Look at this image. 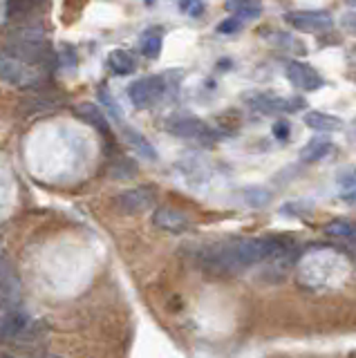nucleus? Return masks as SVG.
<instances>
[{
  "label": "nucleus",
  "mask_w": 356,
  "mask_h": 358,
  "mask_svg": "<svg viewBox=\"0 0 356 358\" xmlns=\"http://www.w3.org/2000/svg\"><path fill=\"white\" fill-rule=\"evenodd\" d=\"M283 244L280 238H236L225 240L213 246H206L199 255L202 266L208 271L229 275L240 273L244 268L253 264H260L278 251V246Z\"/></svg>",
  "instance_id": "1"
},
{
  "label": "nucleus",
  "mask_w": 356,
  "mask_h": 358,
  "mask_svg": "<svg viewBox=\"0 0 356 358\" xmlns=\"http://www.w3.org/2000/svg\"><path fill=\"white\" fill-rule=\"evenodd\" d=\"M48 81V70L0 52V83L14 87H36Z\"/></svg>",
  "instance_id": "2"
},
{
  "label": "nucleus",
  "mask_w": 356,
  "mask_h": 358,
  "mask_svg": "<svg viewBox=\"0 0 356 358\" xmlns=\"http://www.w3.org/2000/svg\"><path fill=\"white\" fill-rule=\"evenodd\" d=\"M164 92H166L164 76H143L130 85L128 96L135 108H150L164 96Z\"/></svg>",
  "instance_id": "3"
},
{
  "label": "nucleus",
  "mask_w": 356,
  "mask_h": 358,
  "mask_svg": "<svg viewBox=\"0 0 356 358\" xmlns=\"http://www.w3.org/2000/svg\"><path fill=\"white\" fill-rule=\"evenodd\" d=\"M20 302V280L12 271V266L0 262V316L16 311Z\"/></svg>",
  "instance_id": "4"
},
{
  "label": "nucleus",
  "mask_w": 356,
  "mask_h": 358,
  "mask_svg": "<svg viewBox=\"0 0 356 358\" xmlns=\"http://www.w3.org/2000/svg\"><path fill=\"white\" fill-rule=\"evenodd\" d=\"M285 20L300 31H329L334 25L327 11H289Z\"/></svg>",
  "instance_id": "5"
},
{
  "label": "nucleus",
  "mask_w": 356,
  "mask_h": 358,
  "mask_svg": "<svg viewBox=\"0 0 356 358\" xmlns=\"http://www.w3.org/2000/svg\"><path fill=\"white\" fill-rule=\"evenodd\" d=\"M166 130L175 134V137H184V139H213L215 137V130L211 128L208 123L199 119H191V117L169 121L166 123Z\"/></svg>",
  "instance_id": "6"
},
{
  "label": "nucleus",
  "mask_w": 356,
  "mask_h": 358,
  "mask_svg": "<svg viewBox=\"0 0 356 358\" xmlns=\"http://www.w3.org/2000/svg\"><path fill=\"white\" fill-rule=\"evenodd\" d=\"M115 204L121 213L137 215V213H146L155 206V195L148 188H132V190H124L121 195H117Z\"/></svg>",
  "instance_id": "7"
},
{
  "label": "nucleus",
  "mask_w": 356,
  "mask_h": 358,
  "mask_svg": "<svg viewBox=\"0 0 356 358\" xmlns=\"http://www.w3.org/2000/svg\"><path fill=\"white\" fill-rule=\"evenodd\" d=\"M152 224L162 231H169V233H184L191 229V220L184 210H177L171 206H164L157 208L152 213Z\"/></svg>",
  "instance_id": "8"
},
{
  "label": "nucleus",
  "mask_w": 356,
  "mask_h": 358,
  "mask_svg": "<svg viewBox=\"0 0 356 358\" xmlns=\"http://www.w3.org/2000/svg\"><path fill=\"white\" fill-rule=\"evenodd\" d=\"M287 78L298 90H305V92H314V90H318L322 85V78L314 67H309L305 63H298V61L287 65Z\"/></svg>",
  "instance_id": "9"
},
{
  "label": "nucleus",
  "mask_w": 356,
  "mask_h": 358,
  "mask_svg": "<svg viewBox=\"0 0 356 358\" xmlns=\"http://www.w3.org/2000/svg\"><path fill=\"white\" fill-rule=\"evenodd\" d=\"M253 103L262 112H287V110L303 108V101L300 99H278V96H262V94H255Z\"/></svg>",
  "instance_id": "10"
},
{
  "label": "nucleus",
  "mask_w": 356,
  "mask_h": 358,
  "mask_svg": "<svg viewBox=\"0 0 356 358\" xmlns=\"http://www.w3.org/2000/svg\"><path fill=\"white\" fill-rule=\"evenodd\" d=\"M305 123L309 128L320 130V132H336V130L343 128V121L339 117L325 115V112H307Z\"/></svg>",
  "instance_id": "11"
},
{
  "label": "nucleus",
  "mask_w": 356,
  "mask_h": 358,
  "mask_svg": "<svg viewBox=\"0 0 356 358\" xmlns=\"http://www.w3.org/2000/svg\"><path fill=\"white\" fill-rule=\"evenodd\" d=\"M108 63L115 70V74H121V76L135 72V67H137L135 56H132L130 52H126V50H113L108 56Z\"/></svg>",
  "instance_id": "12"
},
{
  "label": "nucleus",
  "mask_w": 356,
  "mask_h": 358,
  "mask_svg": "<svg viewBox=\"0 0 356 358\" xmlns=\"http://www.w3.org/2000/svg\"><path fill=\"white\" fill-rule=\"evenodd\" d=\"M332 150V141L329 139H311L303 150H300V157L305 162H318L322 159L327 152Z\"/></svg>",
  "instance_id": "13"
},
{
  "label": "nucleus",
  "mask_w": 356,
  "mask_h": 358,
  "mask_svg": "<svg viewBox=\"0 0 356 358\" xmlns=\"http://www.w3.org/2000/svg\"><path fill=\"white\" fill-rule=\"evenodd\" d=\"M126 139H128V143L132 145V148H137L139 155L148 157V159H157V152H155V148L148 143L146 137H141V134H139L137 130L126 128Z\"/></svg>",
  "instance_id": "14"
},
{
  "label": "nucleus",
  "mask_w": 356,
  "mask_h": 358,
  "mask_svg": "<svg viewBox=\"0 0 356 358\" xmlns=\"http://www.w3.org/2000/svg\"><path fill=\"white\" fill-rule=\"evenodd\" d=\"M227 9L236 11V16H233V18H238L240 22H244V20L258 18L260 11H262V5L260 3H229Z\"/></svg>",
  "instance_id": "15"
},
{
  "label": "nucleus",
  "mask_w": 356,
  "mask_h": 358,
  "mask_svg": "<svg viewBox=\"0 0 356 358\" xmlns=\"http://www.w3.org/2000/svg\"><path fill=\"white\" fill-rule=\"evenodd\" d=\"M354 224L350 220H332L325 224V233L332 238H341V240H352L354 238Z\"/></svg>",
  "instance_id": "16"
},
{
  "label": "nucleus",
  "mask_w": 356,
  "mask_h": 358,
  "mask_svg": "<svg viewBox=\"0 0 356 358\" xmlns=\"http://www.w3.org/2000/svg\"><path fill=\"white\" fill-rule=\"evenodd\" d=\"M141 52L146 59H157L162 52V36L159 34H146L141 41Z\"/></svg>",
  "instance_id": "17"
},
{
  "label": "nucleus",
  "mask_w": 356,
  "mask_h": 358,
  "mask_svg": "<svg viewBox=\"0 0 356 358\" xmlns=\"http://www.w3.org/2000/svg\"><path fill=\"white\" fill-rule=\"evenodd\" d=\"M99 99H101V103H104V108H106V112L110 115V119L113 121H117V123H124V117H121V110H119V106H117V101L110 96L106 90H101L99 92Z\"/></svg>",
  "instance_id": "18"
},
{
  "label": "nucleus",
  "mask_w": 356,
  "mask_h": 358,
  "mask_svg": "<svg viewBox=\"0 0 356 358\" xmlns=\"http://www.w3.org/2000/svg\"><path fill=\"white\" fill-rule=\"evenodd\" d=\"M81 112L87 117V119H94V128L97 130H101L104 134H108L110 130H108V126H106V117L101 115V112H99V108L97 106H90V103H85L83 108H81Z\"/></svg>",
  "instance_id": "19"
},
{
  "label": "nucleus",
  "mask_w": 356,
  "mask_h": 358,
  "mask_svg": "<svg viewBox=\"0 0 356 358\" xmlns=\"http://www.w3.org/2000/svg\"><path fill=\"white\" fill-rule=\"evenodd\" d=\"M339 184H341V197L348 201V204H354V177H352V173L341 175Z\"/></svg>",
  "instance_id": "20"
},
{
  "label": "nucleus",
  "mask_w": 356,
  "mask_h": 358,
  "mask_svg": "<svg viewBox=\"0 0 356 358\" xmlns=\"http://www.w3.org/2000/svg\"><path fill=\"white\" fill-rule=\"evenodd\" d=\"M266 199H269V193H266L264 188H251V190H247V201H249V204H253V206H262Z\"/></svg>",
  "instance_id": "21"
},
{
  "label": "nucleus",
  "mask_w": 356,
  "mask_h": 358,
  "mask_svg": "<svg viewBox=\"0 0 356 358\" xmlns=\"http://www.w3.org/2000/svg\"><path fill=\"white\" fill-rule=\"evenodd\" d=\"M240 27H242V22H240L238 18H233V16H231V18H227V20H222V22H220V25H218V31H220V34H236Z\"/></svg>",
  "instance_id": "22"
},
{
  "label": "nucleus",
  "mask_w": 356,
  "mask_h": 358,
  "mask_svg": "<svg viewBox=\"0 0 356 358\" xmlns=\"http://www.w3.org/2000/svg\"><path fill=\"white\" fill-rule=\"evenodd\" d=\"M180 9L186 11L191 18H199V16H202V11H204V3H180Z\"/></svg>",
  "instance_id": "23"
},
{
  "label": "nucleus",
  "mask_w": 356,
  "mask_h": 358,
  "mask_svg": "<svg viewBox=\"0 0 356 358\" xmlns=\"http://www.w3.org/2000/svg\"><path fill=\"white\" fill-rule=\"evenodd\" d=\"M289 134H292V128H289V123L287 121H278V123H273V137L276 139H287Z\"/></svg>",
  "instance_id": "24"
}]
</instances>
